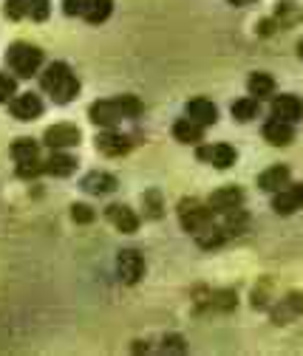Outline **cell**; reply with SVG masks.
Here are the masks:
<instances>
[{
	"label": "cell",
	"instance_id": "6da1fadb",
	"mask_svg": "<svg viewBox=\"0 0 303 356\" xmlns=\"http://www.w3.org/2000/svg\"><path fill=\"white\" fill-rule=\"evenodd\" d=\"M6 63H9V68L15 74H20V76L29 79V76H34L40 71L42 51L37 46H29V42H15V46L9 49V54H6Z\"/></svg>",
	"mask_w": 303,
	"mask_h": 356
},
{
	"label": "cell",
	"instance_id": "7a4b0ae2",
	"mask_svg": "<svg viewBox=\"0 0 303 356\" xmlns=\"http://www.w3.org/2000/svg\"><path fill=\"white\" fill-rule=\"evenodd\" d=\"M212 209L207 204H201L199 198H185L179 204V220H182V227L190 232V235H199L204 232L210 224H212Z\"/></svg>",
	"mask_w": 303,
	"mask_h": 356
},
{
	"label": "cell",
	"instance_id": "3957f363",
	"mask_svg": "<svg viewBox=\"0 0 303 356\" xmlns=\"http://www.w3.org/2000/svg\"><path fill=\"white\" fill-rule=\"evenodd\" d=\"M116 272H119V280L125 286H134L145 277V257L142 252L137 249H122L119 257H116Z\"/></svg>",
	"mask_w": 303,
	"mask_h": 356
},
{
	"label": "cell",
	"instance_id": "277c9868",
	"mask_svg": "<svg viewBox=\"0 0 303 356\" xmlns=\"http://www.w3.org/2000/svg\"><path fill=\"white\" fill-rule=\"evenodd\" d=\"M137 145L134 136H125V133H116L114 127H108L105 133H100L97 136V147L105 153V156H125V153H131Z\"/></svg>",
	"mask_w": 303,
	"mask_h": 356
},
{
	"label": "cell",
	"instance_id": "5b68a950",
	"mask_svg": "<svg viewBox=\"0 0 303 356\" xmlns=\"http://www.w3.org/2000/svg\"><path fill=\"white\" fill-rule=\"evenodd\" d=\"M42 142H46V147H54V150L74 147V145H79V130L74 124H52L42 133Z\"/></svg>",
	"mask_w": 303,
	"mask_h": 356
},
{
	"label": "cell",
	"instance_id": "8992f818",
	"mask_svg": "<svg viewBox=\"0 0 303 356\" xmlns=\"http://www.w3.org/2000/svg\"><path fill=\"white\" fill-rule=\"evenodd\" d=\"M196 159L199 161H210L212 167H219V170H227L235 164L238 153L233 145H212V147H199L196 150Z\"/></svg>",
	"mask_w": 303,
	"mask_h": 356
},
{
	"label": "cell",
	"instance_id": "52a82bcc",
	"mask_svg": "<svg viewBox=\"0 0 303 356\" xmlns=\"http://www.w3.org/2000/svg\"><path fill=\"white\" fill-rule=\"evenodd\" d=\"M272 209L278 215H292L303 209V184H286L283 190H278V195L272 198Z\"/></svg>",
	"mask_w": 303,
	"mask_h": 356
},
{
	"label": "cell",
	"instance_id": "ba28073f",
	"mask_svg": "<svg viewBox=\"0 0 303 356\" xmlns=\"http://www.w3.org/2000/svg\"><path fill=\"white\" fill-rule=\"evenodd\" d=\"M105 218L111 220V224H114L119 232H125V235H134V232L139 229L137 212H134L131 207H125V204H111V207L105 209Z\"/></svg>",
	"mask_w": 303,
	"mask_h": 356
},
{
	"label": "cell",
	"instance_id": "9c48e42d",
	"mask_svg": "<svg viewBox=\"0 0 303 356\" xmlns=\"http://www.w3.org/2000/svg\"><path fill=\"white\" fill-rule=\"evenodd\" d=\"M241 204H244V193H241L238 187H224V190H215V193L210 195V201H207V207H210L212 212H219V215H227V212L238 209Z\"/></svg>",
	"mask_w": 303,
	"mask_h": 356
},
{
	"label": "cell",
	"instance_id": "30bf717a",
	"mask_svg": "<svg viewBox=\"0 0 303 356\" xmlns=\"http://www.w3.org/2000/svg\"><path fill=\"white\" fill-rule=\"evenodd\" d=\"M9 111L20 122H31V119H37L42 113V99L37 94H23V97H17V99L9 102Z\"/></svg>",
	"mask_w": 303,
	"mask_h": 356
},
{
	"label": "cell",
	"instance_id": "8fae6325",
	"mask_svg": "<svg viewBox=\"0 0 303 356\" xmlns=\"http://www.w3.org/2000/svg\"><path fill=\"white\" fill-rule=\"evenodd\" d=\"M88 116H91V122H94V124H100V127H116V124H119V119H122V113H119V108H116V102H114V99L94 102V105L88 108Z\"/></svg>",
	"mask_w": 303,
	"mask_h": 356
},
{
	"label": "cell",
	"instance_id": "7c38bea8",
	"mask_svg": "<svg viewBox=\"0 0 303 356\" xmlns=\"http://www.w3.org/2000/svg\"><path fill=\"white\" fill-rule=\"evenodd\" d=\"M85 193H94V195H108L116 190V178L111 172H102V170H91L88 175L82 178V184H79Z\"/></svg>",
	"mask_w": 303,
	"mask_h": 356
},
{
	"label": "cell",
	"instance_id": "4fadbf2b",
	"mask_svg": "<svg viewBox=\"0 0 303 356\" xmlns=\"http://www.w3.org/2000/svg\"><path fill=\"white\" fill-rule=\"evenodd\" d=\"M272 116L275 119H283V122H300L303 119V99L297 97H278L272 102Z\"/></svg>",
	"mask_w": 303,
	"mask_h": 356
},
{
	"label": "cell",
	"instance_id": "5bb4252c",
	"mask_svg": "<svg viewBox=\"0 0 303 356\" xmlns=\"http://www.w3.org/2000/svg\"><path fill=\"white\" fill-rule=\"evenodd\" d=\"M187 119H193L196 124H201V127H210V124H215V119H219V108H215L210 99H193L190 105H187Z\"/></svg>",
	"mask_w": 303,
	"mask_h": 356
},
{
	"label": "cell",
	"instance_id": "9a60e30c",
	"mask_svg": "<svg viewBox=\"0 0 303 356\" xmlns=\"http://www.w3.org/2000/svg\"><path fill=\"white\" fill-rule=\"evenodd\" d=\"M286 184H289V167H283V164H275V167L264 170L261 178H258V187H261L264 193H278Z\"/></svg>",
	"mask_w": 303,
	"mask_h": 356
},
{
	"label": "cell",
	"instance_id": "2e32d148",
	"mask_svg": "<svg viewBox=\"0 0 303 356\" xmlns=\"http://www.w3.org/2000/svg\"><path fill=\"white\" fill-rule=\"evenodd\" d=\"M264 139H267L270 145H275V147H286V145L292 142V124L272 116V119L264 124Z\"/></svg>",
	"mask_w": 303,
	"mask_h": 356
},
{
	"label": "cell",
	"instance_id": "e0dca14e",
	"mask_svg": "<svg viewBox=\"0 0 303 356\" xmlns=\"http://www.w3.org/2000/svg\"><path fill=\"white\" fill-rule=\"evenodd\" d=\"M247 88H249V94H252L255 99H272V94H275V79H272L270 74H264V71H255V74L247 79Z\"/></svg>",
	"mask_w": 303,
	"mask_h": 356
},
{
	"label": "cell",
	"instance_id": "ac0fdd59",
	"mask_svg": "<svg viewBox=\"0 0 303 356\" xmlns=\"http://www.w3.org/2000/svg\"><path fill=\"white\" fill-rule=\"evenodd\" d=\"M201 133H204V127L196 124L193 119H179L176 124H173V136H176L182 145H199Z\"/></svg>",
	"mask_w": 303,
	"mask_h": 356
},
{
	"label": "cell",
	"instance_id": "d6986e66",
	"mask_svg": "<svg viewBox=\"0 0 303 356\" xmlns=\"http://www.w3.org/2000/svg\"><path fill=\"white\" fill-rule=\"evenodd\" d=\"M74 170H77V159L68 156V153H54L52 159H46V172H49V175L65 178V175H71Z\"/></svg>",
	"mask_w": 303,
	"mask_h": 356
},
{
	"label": "cell",
	"instance_id": "ffe728a7",
	"mask_svg": "<svg viewBox=\"0 0 303 356\" xmlns=\"http://www.w3.org/2000/svg\"><path fill=\"white\" fill-rule=\"evenodd\" d=\"M68 74H71V68H68L65 63H52V65L46 68V74L40 76V88H42V91H49V94H52L54 88H57Z\"/></svg>",
	"mask_w": 303,
	"mask_h": 356
},
{
	"label": "cell",
	"instance_id": "44dd1931",
	"mask_svg": "<svg viewBox=\"0 0 303 356\" xmlns=\"http://www.w3.org/2000/svg\"><path fill=\"white\" fill-rule=\"evenodd\" d=\"M77 94H79V79H77L74 74H68V76L54 88V91H52V99H54L57 105H65V102H74Z\"/></svg>",
	"mask_w": 303,
	"mask_h": 356
},
{
	"label": "cell",
	"instance_id": "7402d4cb",
	"mask_svg": "<svg viewBox=\"0 0 303 356\" xmlns=\"http://www.w3.org/2000/svg\"><path fill=\"white\" fill-rule=\"evenodd\" d=\"M227 238H230V235H227V229H224V227H215V224H210L204 232H199V235H196V241H199V246H201V249H215V246H222Z\"/></svg>",
	"mask_w": 303,
	"mask_h": 356
},
{
	"label": "cell",
	"instance_id": "603a6c76",
	"mask_svg": "<svg viewBox=\"0 0 303 356\" xmlns=\"http://www.w3.org/2000/svg\"><path fill=\"white\" fill-rule=\"evenodd\" d=\"M111 12H114V0H91V6H88V12H85V17H88V23L100 26V23H105L111 17Z\"/></svg>",
	"mask_w": 303,
	"mask_h": 356
},
{
	"label": "cell",
	"instance_id": "cb8c5ba5",
	"mask_svg": "<svg viewBox=\"0 0 303 356\" xmlns=\"http://www.w3.org/2000/svg\"><path fill=\"white\" fill-rule=\"evenodd\" d=\"M224 229H227V235H241V232H247V229H249V215H247L241 207L233 209V212H227Z\"/></svg>",
	"mask_w": 303,
	"mask_h": 356
},
{
	"label": "cell",
	"instance_id": "d4e9b609",
	"mask_svg": "<svg viewBox=\"0 0 303 356\" xmlns=\"http://www.w3.org/2000/svg\"><path fill=\"white\" fill-rule=\"evenodd\" d=\"M37 153H40V147H37V142H34V139H17V142L12 145V159H15V161L37 159Z\"/></svg>",
	"mask_w": 303,
	"mask_h": 356
},
{
	"label": "cell",
	"instance_id": "484cf974",
	"mask_svg": "<svg viewBox=\"0 0 303 356\" xmlns=\"http://www.w3.org/2000/svg\"><path fill=\"white\" fill-rule=\"evenodd\" d=\"M114 102H116L122 119H125V116H127V119H137V116L142 113V102H139L137 97H131V94H122V97H116Z\"/></svg>",
	"mask_w": 303,
	"mask_h": 356
},
{
	"label": "cell",
	"instance_id": "4316f807",
	"mask_svg": "<svg viewBox=\"0 0 303 356\" xmlns=\"http://www.w3.org/2000/svg\"><path fill=\"white\" fill-rule=\"evenodd\" d=\"M233 116H235V122H252L255 116H258V99H238L235 105H233Z\"/></svg>",
	"mask_w": 303,
	"mask_h": 356
},
{
	"label": "cell",
	"instance_id": "83f0119b",
	"mask_svg": "<svg viewBox=\"0 0 303 356\" xmlns=\"http://www.w3.org/2000/svg\"><path fill=\"white\" fill-rule=\"evenodd\" d=\"M40 172H46V161L37 159H29V161H17V175L20 178H37Z\"/></svg>",
	"mask_w": 303,
	"mask_h": 356
},
{
	"label": "cell",
	"instance_id": "f1b7e54d",
	"mask_svg": "<svg viewBox=\"0 0 303 356\" xmlns=\"http://www.w3.org/2000/svg\"><path fill=\"white\" fill-rule=\"evenodd\" d=\"M297 308H303L300 294H289V300H286L281 308H275V320H278V323H286V317L292 314V311H297Z\"/></svg>",
	"mask_w": 303,
	"mask_h": 356
},
{
	"label": "cell",
	"instance_id": "f546056e",
	"mask_svg": "<svg viewBox=\"0 0 303 356\" xmlns=\"http://www.w3.org/2000/svg\"><path fill=\"white\" fill-rule=\"evenodd\" d=\"M29 15L37 20V23H42V20H49V15H52V6H49V0H29Z\"/></svg>",
	"mask_w": 303,
	"mask_h": 356
},
{
	"label": "cell",
	"instance_id": "4dcf8cb0",
	"mask_svg": "<svg viewBox=\"0 0 303 356\" xmlns=\"http://www.w3.org/2000/svg\"><path fill=\"white\" fill-rule=\"evenodd\" d=\"M17 94V82L9 74H0V102H12V97Z\"/></svg>",
	"mask_w": 303,
	"mask_h": 356
},
{
	"label": "cell",
	"instance_id": "1f68e13d",
	"mask_svg": "<svg viewBox=\"0 0 303 356\" xmlns=\"http://www.w3.org/2000/svg\"><path fill=\"white\" fill-rule=\"evenodd\" d=\"M91 6V0H63V12L68 17H77V15H85Z\"/></svg>",
	"mask_w": 303,
	"mask_h": 356
},
{
	"label": "cell",
	"instance_id": "d6a6232c",
	"mask_svg": "<svg viewBox=\"0 0 303 356\" xmlns=\"http://www.w3.org/2000/svg\"><path fill=\"white\" fill-rule=\"evenodd\" d=\"M145 204H148V215H150V218H162V215H164V207H162V195H159L156 190H150V193L145 195Z\"/></svg>",
	"mask_w": 303,
	"mask_h": 356
},
{
	"label": "cell",
	"instance_id": "836d02e7",
	"mask_svg": "<svg viewBox=\"0 0 303 356\" xmlns=\"http://www.w3.org/2000/svg\"><path fill=\"white\" fill-rule=\"evenodd\" d=\"M23 15H29V0H6V17L20 20Z\"/></svg>",
	"mask_w": 303,
	"mask_h": 356
},
{
	"label": "cell",
	"instance_id": "e575fe53",
	"mask_svg": "<svg viewBox=\"0 0 303 356\" xmlns=\"http://www.w3.org/2000/svg\"><path fill=\"white\" fill-rule=\"evenodd\" d=\"M71 218L77 220V224H91V220H94V209L85 207V204H74L71 207Z\"/></svg>",
	"mask_w": 303,
	"mask_h": 356
},
{
	"label": "cell",
	"instance_id": "d590c367",
	"mask_svg": "<svg viewBox=\"0 0 303 356\" xmlns=\"http://www.w3.org/2000/svg\"><path fill=\"white\" fill-rule=\"evenodd\" d=\"M215 305H219V308H233V305H235V294H233V291L215 294Z\"/></svg>",
	"mask_w": 303,
	"mask_h": 356
},
{
	"label": "cell",
	"instance_id": "8d00e7d4",
	"mask_svg": "<svg viewBox=\"0 0 303 356\" xmlns=\"http://www.w3.org/2000/svg\"><path fill=\"white\" fill-rule=\"evenodd\" d=\"M162 350H185V339L182 337H167V342L162 345Z\"/></svg>",
	"mask_w": 303,
	"mask_h": 356
},
{
	"label": "cell",
	"instance_id": "74e56055",
	"mask_svg": "<svg viewBox=\"0 0 303 356\" xmlns=\"http://www.w3.org/2000/svg\"><path fill=\"white\" fill-rule=\"evenodd\" d=\"M233 6H247V3H255V0H230Z\"/></svg>",
	"mask_w": 303,
	"mask_h": 356
},
{
	"label": "cell",
	"instance_id": "f35d334b",
	"mask_svg": "<svg viewBox=\"0 0 303 356\" xmlns=\"http://www.w3.org/2000/svg\"><path fill=\"white\" fill-rule=\"evenodd\" d=\"M297 54H300V57H303V40H300V42H297Z\"/></svg>",
	"mask_w": 303,
	"mask_h": 356
}]
</instances>
